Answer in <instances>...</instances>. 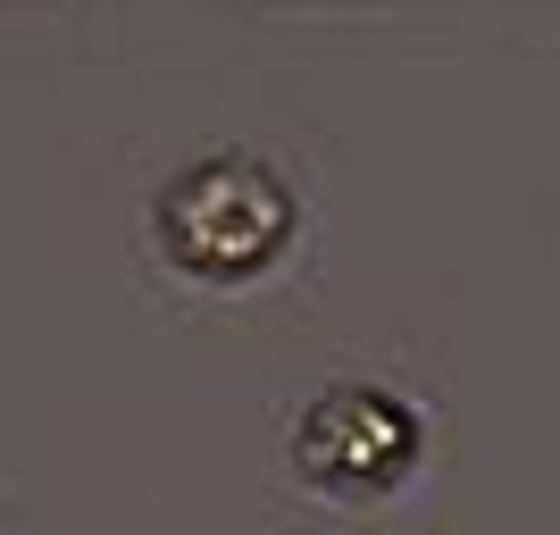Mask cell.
<instances>
[{
    "label": "cell",
    "instance_id": "7a4b0ae2",
    "mask_svg": "<svg viewBox=\"0 0 560 535\" xmlns=\"http://www.w3.org/2000/svg\"><path fill=\"white\" fill-rule=\"evenodd\" d=\"M284 468L302 493H318L335 511H376L427 477V410L369 376L318 385L284 427Z\"/></svg>",
    "mask_w": 560,
    "mask_h": 535
},
{
    "label": "cell",
    "instance_id": "3957f363",
    "mask_svg": "<svg viewBox=\"0 0 560 535\" xmlns=\"http://www.w3.org/2000/svg\"><path fill=\"white\" fill-rule=\"evenodd\" d=\"M0 535H9V527H0Z\"/></svg>",
    "mask_w": 560,
    "mask_h": 535
},
{
    "label": "cell",
    "instance_id": "6da1fadb",
    "mask_svg": "<svg viewBox=\"0 0 560 535\" xmlns=\"http://www.w3.org/2000/svg\"><path fill=\"white\" fill-rule=\"evenodd\" d=\"M151 252L176 284L252 293L302 252V193L259 151H201L151 193Z\"/></svg>",
    "mask_w": 560,
    "mask_h": 535
}]
</instances>
